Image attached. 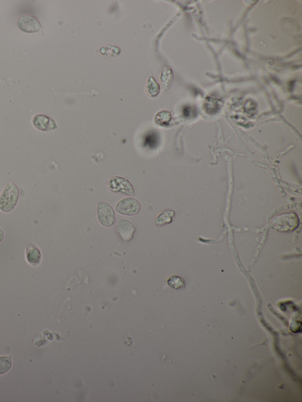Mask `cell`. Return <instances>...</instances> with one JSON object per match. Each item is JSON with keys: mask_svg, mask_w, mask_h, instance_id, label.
Wrapping results in <instances>:
<instances>
[{"mask_svg": "<svg viewBox=\"0 0 302 402\" xmlns=\"http://www.w3.org/2000/svg\"><path fill=\"white\" fill-rule=\"evenodd\" d=\"M97 215L99 223L104 227H112L115 222V212L112 207L107 203H98Z\"/></svg>", "mask_w": 302, "mask_h": 402, "instance_id": "4", "label": "cell"}, {"mask_svg": "<svg viewBox=\"0 0 302 402\" xmlns=\"http://www.w3.org/2000/svg\"><path fill=\"white\" fill-rule=\"evenodd\" d=\"M140 210L139 201L133 198H127L119 201L116 206V211L123 215L133 216L138 214Z\"/></svg>", "mask_w": 302, "mask_h": 402, "instance_id": "5", "label": "cell"}, {"mask_svg": "<svg viewBox=\"0 0 302 402\" xmlns=\"http://www.w3.org/2000/svg\"><path fill=\"white\" fill-rule=\"evenodd\" d=\"M33 124L35 128L42 131H51L57 128L56 122L52 118L42 114L33 117Z\"/></svg>", "mask_w": 302, "mask_h": 402, "instance_id": "7", "label": "cell"}, {"mask_svg": "<svg viewBox=\"0 0 302 402\" xmlns=\"http://www.w3.org/2000/svg\"><path fill=\"white\" fill-rule=\"evenodd\" d=\"M4 236H5V233H4L3 230L0 228V243L3 241Z\"/></svg>", "mask_w": 302, "mask_h": 402, "instance_id": "16", "label": "cell"}, {"mask_svg": "<svg viewBox=\"0 0 302 402\" xmlns=\"http://www.w3.org/2000/svg\"><path fill=\"white\" fill-rule=\"evenodd\" d=\"M172 119L171 114L167 110H162L156 114L155 120L156 124L162 127H166L169 125Z\"/></svg>", "mask_w": 302, "mask_h": 402, "instance_id": "11", "label": "cell"}, {"mask_svg": "<svg viewBox=\"0 0 302 402\" xmlns=\"http://www.w3.org/2000/svg\"><path fill=\"white\" fill-rule=\"evenodd\" d=\"M175 217V212L171 210L164 211L155 220L156 226H163L170 224Z\"/></svg>", "mask_w": 302, "mask_h": 402, "instance_id": "10", "label": "cell"}, {"mask_svg": "<svg viewBox=\"0 0 302 402\" xmlns=\"http://www.w3.org/2000/svg\"><path fill=\"white\" fill-rule=\"evenodd\" d=\"M17 24L18 29L27 33H37L42 29L41 23L31 15H21L18 18Z\"/></svg>", "mask_w": 302, "mask_h": 402, "instance_id": "6", "label": "cell"}, {"mask_svg": "<svg viewBox=\"0 0 302 402\" xmlns=\"http://www.w3.org/2000/svg\"><path fill=\"white\" fill-rule=\"evenodd\" d=\"M26 258L27 262L32 266L40 265L42 259V254L40 249L36 244L31 243L26 247Z\"/></svg>", "mask_w": 302, "mask_h": 402, "instance_id": "9", "label": "cell"}, {"mask_svg": "<svg viewBox=\"0 0 302 402\" xmlns=\"http://www.w3.org/2000/svg\"><path fill=\"white\" fill-rule=\"evenodd\" d=\"M147 91L149 96L151 97L157 96L160 92V86L154 78H149L147 85Z\"/></svg>", "mask_w": 302, "mask_h": 402, "instance_id": "12", "label": "cell"}, {"mask_svg": "<svg viewBox=\"0 0 302 402\" xmlns=\"http://www.w3.org/2000/svg\"><path fill=\"white\" fill-rule=\"evenodd\" d=\"M299 218L294 212L276 215L270 220V226L278 232H292L299 226Z\"/></svg>", "mask_w": 302, "mask_h": 402, "instance_id": "1", "label": "cell"}, {"mask_svg": "<svg viewBox=\"0 0 302 402\" xmlns=\"http://www.w3.org/2000/svg\"><path fill=\"white\" fill-rule=\"evenodd\" d=\"M109 190L115 194L133 196L134 189L128 180L120 176L112 177L108 183Z\"/></svg>", "mask_w": 302, "mask_h": 402, "instance_id": "3", "label": "cell"}, {"mask_svg": "<svg viewBox=\"0 0 302 402\" xmlns=\"http://www.w3.org/2000/svg\"><path fill=\"white\" fill-rule=\"evenodd\" d=\"M19 190L12 181L6 185L0 195V210L4 212L12 211L17 204Z\"/></svg>", "mask_w": 302, "mask_h": 402, "instance_id": "2", "label": "cell"}, {"mask_svg": "<svg viewBox=\"0 0 302 402\" xmlns=\"http://www.w3.org/2000/svg\"><path fill=\"white\" fill-rule=\"evenodd\" d=\"M173 81V73H172L171 69L168 68H164L162 76H160V82L164 88L168 89L169 88Z\"/></svg>", "mask_w": 302, "mask_h": 402, "instance_id": "13", "label": "cell"}, {"mask_svg": "<svg viewBox=\"0 0 302 402\" xmlns=\"http://www.w3.org/2000/svg\"><path fill=\"white\" fill-rule=\"evenodd\" d=\"M117 231L124 241L129 242L133 237L135 228L133 224L127 219H120L117 224Z\"/></svg>", "mask_w": 302, "mask_h": 402, "instance_id": "8", "label": "cell"}, {"mask_svg": "<svg viewBox=\"0 0 302 402\" xmlns=\"http://www.w3.org/2000/svg\"><path fill=\"white\" fill-rule=\"evenodd\" d=\"M168 285L172 289L180 290L185 287L184 279L178 275H172L167 279Z\"/></svg>", "mask_w": 302, "mask_h": 402, "instance_id": "14", "label": "cell"}, {"mask_svg": "<svg viewBox=\"0 0 302 402\" xmlns=\"http://www.w3.org/2000/svg\"><path fill=\"white\" fill-rule=\"evenodd\" d=\"M11 365H12V360L10 357L0 356V375L9 371Z\"/></svg>", "mask_w": 302, "mask_h": 402, "instance_id": "15", "label": "cell"}]
</instances>
